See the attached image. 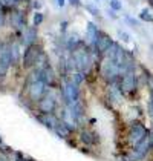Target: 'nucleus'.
Listing matches in <instances>:
<instances>
[{"label": "nucleus", "instance_id": "nucleus-1", "mask_svg": "<svg viewBox=\"0 0 153 161\" xmlns=\"http://www.w3.org/2000/svg\"><path fill=\"white\" fill-rule=\"evenodd\" d=\"M150 134V130L145 127V124L138 121V120H135V121H132L130 126H129L127 129V143L129 146H132V147H135L136 144H140L141 141L145 138V136Z\"/></svg>", "mask_w": 153, "mask_h": 161}, {"label": "nucleus", "instance_id": "nucleus-2", "mask_svg": "<svg viewBox=\"0 0 153 161\" xmlns=\"http://www.w3.org/2000/svg\"><path fill=\"white\" fill-rule=\"evenodd\" d=\"M58 104V97L55 94V91L49 87L48 92L43 95V98L37 103V109L40 114H54Z\"/></svg>", "mask_w": 153, "mask_h": 161}, {"label": "nucleus", "instance_id": "nucleus-3", "mask_svg": "<svg viewBox=\"0 0 153 161\" xmlns=\"http://www.w3.org/2000/svg\"><path fill=\"white\" fill-rule=\"evenodd\" d=\"M138 75H136V71L135 72H126L119 77V81H118V86H119V91L123 92V95H130L133 92H136V87H138Z\"/></svg>", "mask_w": 153, "mask_h": 161}, {"label": "nucleus", "instance_id": "nucleus-4", "mask_svg": "<svg viewBox=\"0 0 153 161\" xmlns=\"http://www.w3.org/2000/svg\"><path fill=\"white\" fill-rule=\"evenodd\" d=\"M41 51L43 49L40 48V45H37V43L26 46L25 52H23V55H22V66H23L25 69L35 68V64H37V60H38V57H40V52H41Z\"/></svg>", "mask_w": 153, "mask_h": 161}, {"label": "nucleus", "instance_id": "nucleus-5", "mask_svg": "<svg viewBox=\"0 0 153 161\" xmlns=\"http://www.w3.org/2000/svg\"><path fill=\"white\" fill-rule=\"evenodd\" d=\"M23 91L28 94V98L31 100L32 103L37 104L38 101L43 98V95L48 92V85H46L43 80H37V81L31 83L29 86L23 87Z\"/></svg>", "mask_w": 153, "mask_h": 161}, {"label": "nucleus", "instance_id": "nucleus-6", "mask_svg": "<svg viewBox=\"0 0 153 161\" xmlns=\"http://www.w3.org/2000/svg\"><path fill=\"white\" fill-rule=\"evenodd\" d=\"M112 43H113V40L110 38V36H107L106 32H101V31H100V34H98V37H97V42H95V45L92 46V49L95 52V55L104 57V54L112 46Z\"/></svg>", "mask_w": 153, "mask_h": 161}, {"label": "nucleus", "instance_id": "nucleus-7", "mask_svg": "<svg viewBox=\"0 0 153 161\" xmlns=\"http://www.w3.org/2000/svg\"><path fill=\"white\" fill-rule=\"evenodd\" d=\"M78 140H80L81 144H84V146H87V147H93V146H97V144L100 143L98 135H97L92 129H87V127L80 129V132H78Z\"/></svg>", "mask_w": 153, "mask_h": 161}, {"label": "nucleus", "instance_id": "nucleus-8", "mask_svg": "<svg viewBox=\"0 0 153 161\" xmlns=\"http://www.w3.org/2000/svg\"><path fill=\"white\" fill-rule=\"evenodd\" d=\"M133 149H135V152L138 153V157H140L141 160H144V158H145V157L150 153V150L153 149L152 135L149 134V135H147L145 138H144V140H142V141H141L140 144H136V146H135Z\"/></svg>", "mask_w": 153, "mask_h": 161}, {"label": "nucleus", "instance_id": "nucleus-9", "mask_svg": "<svg viewBox=\"0 0 153 161\" xmlns=\"http://www.w3.org/2000/svg\"><path fill=\"white\" fill-rule=\"evenodd\" d=\"M35 118H37L38 123H41L45 127H48V129H51V130H54L55 129V126H57V123H58V117H55L54 114H35Z\"/></svg>", "mask_w": 153, "mask_h": 161}, {"label": "nucleus", "instance_id": "nucleus-10", "mask_svg": "<svg viewBox=\"0 0 153 161\" xmlns=\"http://www.w3.org/2000/svg\"><path fill=\"white\" fill-rule=\"evenodd\" d=\"M54 132L60 136V138H63V140H67L69 136L74 134V130H72V129H71L67 124L64 123V121H61V120H58V123H57V126H55Z\"/></svg>", "mask_w": 153, "mask_h": 161}, {"label": "nucleus", "instance_id": "nucleus-11", "mask_svg": "<svg viewBox=\"0 0 153 161\" xmlns=\"http://www.w3.org/2000/svg\"><path fill=\"white\" fill-rule=\"evenodd\" d=\"M37 42V26H29L25 29V36H23V45L29 46L34 45Z\"/></svg>", "mask_w": 153, "mask_h": 161}, {"label": "nucleus", "instance_id": "nucleus-12", "mask_svg": "<svg viewBox=\"0 0 153 161\" xmlns=\"http://www.w3.org/2000/svg\"><path fill=\"white\" fill-rule=\"evenodd\" d=\"M98 34H100V29L97 28V26L93 25L92 22L87 23V31H86V37L89 40V45L90 48L95 45V42H97V37H98Z\"/></svg>", "mask_w": 153, "mask_h": 161}, {"label": "nucleus", "instance_id": "nucleus-13", "mask_svg": "<svg viewBox=\"0 0 153 161\" xmlns=\"http://www.w3.org/2000/svg\"><path fill=\"white\" fill-rule=\"evenodd\" d=\"M11 23L15 28H23L25 26V15H23V13H20L17 9H13L11 11Z\"/></svg>", "mask_w": 153, "mask_h": 161}, {"label": "nucleus", "instance_id": "nucleus-14", "mask_svg": "<svg viewBox=\"0 0 153 161\" xmlns=\"http://www.w3.org/2000/svg\"><path fill=\"white\" fill-rule=\"evenodd\" d=\"M140 19H141V20H144V22H149V23H153V15L150 14V11H149L147 8L141 11Z\"/></svg>", "mask_w": 153, "mask_h": 161}, {"label": "nucleus", "instance_id": "nucleus-15", "mask_svg": "<svg viewBox=\"0 0 153 161\" xmlns=\"http://www.w3.org/2000/svg\"><path fill=\"white\" fill-rule=\"evenodd\" d=\"M86 9H87V11H89L92 15H95V17H98V15H100L98 8H97L95 5H92V3H86Z\"/></svg>", "mask_w": 153, "mask_h": 161}, {"label": "nucleus", "instance_id": "nucleus-16", "mask_svg": "<svg viewBox=\"0 0 153 161\" xmlns=\"http://www.w3.org/2000/svg\"><path fill=\"white\" fill-rule=\"evenodd\" d=\"M110 9H113L115 13H116V11H121V9H123L121 2H119V0H110Z\"/></svg>", "mask_w": 153, "mask_h": 161}, {"label": "nucleus", "instance_id": "nucleus-17", "mask_svg": "<svg viewBox=\"0 0 153 161\" xmlns=\"http://www.w3.org/2000/svg\"><path fill=\"white\" fill-rule=\"evenodd\" d=\"M43 14L41 13H35L34 14V26H38V25H41L43 23Z\"/></svg>", "mask_w": 153, "mask_h": 161}, {"label": "nucleus", "instance_id": "nucleus-18", "mask_svg": "<svg viewBox=\"0 0 153 161\" xmlns=\"http://www.w3.org/2000/svg\"><path fill=\"white\" fill-rule=\"evenodd\" d=\"M149 114L153 118V91H150V97H149Z\"/></svg>", "mask_w": 153, "mask_h": 161}, {"label": "nucleus", "instance_id": "nucleus-19", "mask_svg": "<svg viewBox=\"0 0 153 161\" xmlns=\"http://www.w3.org/2000/svg\"><path fill=\"white\" fill-rule=\"evenodd\" d=\"M119 37L123 38V42H130V36H129L127 32H124V31H119Z\"/></svg>", "mask_w": 153, "mask_h": 161}, {"label": "nucleus", "instance_id": "nucleus-20", "mask_svg": "<svg viewBox=\"0 0 153 161\" xmlns=\"http://www.w3.org/2000/svg\"><path fill=\"white\" fill-rule=\"evenodd\" d=\"M14 161H31V160H26L22 153H17V157H15V160H14Z\"/></svg>", "mask_w": 153, "mask_h": 161}, {"label": "nucleus", "instance_id": "nucleus-21", "mask_svg": "<svg viewBox=\"0 0 153 161\" xmlns=\"http://www.w3.org/2000/svg\"><path fill=\"white\" fill-rule=\"evenodd\" d=\"M69 3L72 6H81V0H69Z\"/></svg>", "mask_w": 153, "mask_h": 161}, {"label": "nucleus", "instance_id": "nucleus-22", "mask_svg": "<svg viewBox=\"0 0 153 161\" xmlns=\"http://www.w3.org/2000/svg\"><path fill=\"white\" fill-rule=\"evenodd\" d=\"M127 20H129V23H130L132 26H138V25H140L136 20H133V19H130V17H127Z\"/></svg>", "mask_w": 153, "mask_h": 161}, {"label": "nucleus", "instance_id": "nucleus-23", "mask_svg": "<svg viewBox=\"0 0 153 161\" xmlns=\"http://www.w3.org/2000/svg\"><path fill=\"white\" fill-rule=\"evenodd\" d=\"M66 28H67V22H63V23L60 25V29H61V32H64V31H66Z\"/></svg>", "mask_w": 153, "mask_h": 161}, {"label": "nucleus", "instance_id": "nucleus-24", "mask_svg": "<svg viewBox=\"0 0 153 161\" xmlns=\"http://www.w3.org/2000/svg\"><path fill=\"white\" fill-rule=\"evenodd\" d=\"M109 15H110L112 19H116V14H115L113 9H109Z\"/></svg>", "mask_w": 153, "mask_h": 161}, {"label": "nucleus", "instance_id": "nucleus-25", "mask_svg": "<svg viewBox=\"0 0 153 161\" xmlns=\"http://www.w3.org/2000/svg\"><path fill=\"white\" fill-rule=\"evenodd\" d=\"M32 6H34V8H35V9H38V8H40V6H41V5H40V2H34V3H32Z\"/></svg>", "mask_w": 153, "mask_h": 161}, {"label": "nucleus", "instance_id": "nucleus-26", "mask_svg": "<svg viewBox=\"0 0 153 161\" xmlns=\"http://www.w3.org/2000/svg\"><path fill=\"white\" fill-rule=\"evenodd\" d=\"M57 3H58V6H61V8H63L64 3H66V0H57Z\"/></svg>", "mask_w": 153, "mask_h": 161}]
</instances>
